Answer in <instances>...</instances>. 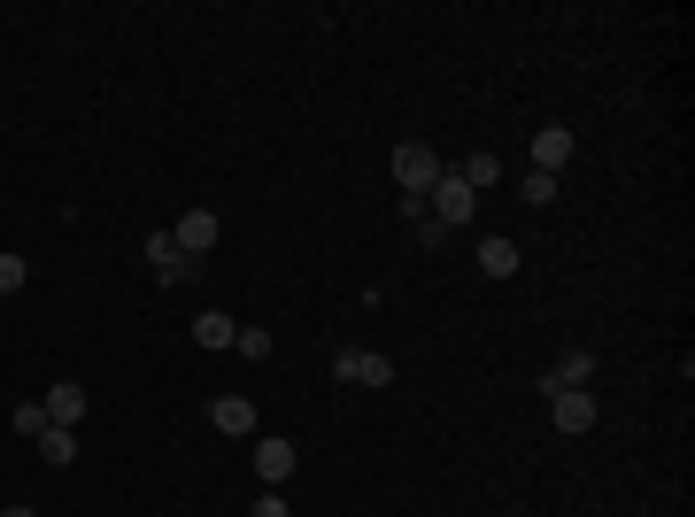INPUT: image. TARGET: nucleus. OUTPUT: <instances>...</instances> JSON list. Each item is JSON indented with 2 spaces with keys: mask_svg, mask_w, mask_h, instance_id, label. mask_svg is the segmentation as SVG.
I'll use <instances>...</instances> for the list:
<instances>
[{
  "mask_svg": "<svg viewBox=\"0 0 695 517\" xmlns=\"http://www.w3.org/2000/svg\"><path fill=\"white\" fill-rule=\"evenodd\" d=\"M441 178H449V163H441V155H433L425 140H402V148H394V185H402L410 201H425V193H433Z\"/></svg>",
  "mask_w": 695,
  "mask_h": 517,
  "instance_id": "obj_1",
  "label": "nucleus"
},
{
  "mask_svg": "<svg viewBox=\"0 0 695 517\" xmlns=\"http://www.w3.org/2000/svg\"><path fill=\"white\" fill-rule=\"evenodd\" d=\"M541 394H548V417H556V433H595L603 402H595L587 386H548V378H541Z\"/></svg>",
  "mask_w": 695,
  "mask_h": 517,
  "instance_id": "obj_2",
  "label": "nucleus"
},
{
  "mask_svg": "<svg viewBox=\"0 0 695 517\" xmlns=\"http://www.w3.org/2000/svg\"><path fill=\"white\" fill-rule=\"evenodd\" d=\"M425 209H433V224H441V232H456V224H472V216H480V193H472L464 178L449 171L441 185H433V193H425Z\"/></svg>",
  "mask_w": 695,
  "mask_h": 517,
  "instance_id": "obj_3",
  "label": "nucleus"
},
{
  "mask_svg": "<svg viewBox=\"0 0 695 517\" xmlns=\"http://www.w3.org/2000/svg\"><path fill=\"white\" fill-rule=\"evenodd\" d=\"M294 464H302V448H294V440L255 433V479H263V487H286V479H294Z\"/></svg>",
  "mask_w": 695,
  "mask_h": 517,
  "instance_id": "obj_4",
  "label": "nucleus"
},
{
  "mask_svg": "<svg viewBox=\"0 0 695 517\" xmlns=\"http://www.w3.org/2000/svg\"><path fill=\"white\" fill-rule=\"evenodd\" d=\"M171 240H178V255L193 263V255H209V247L224 240V224H216V209H185V216L171 224Z\"/></svg>",
  "mask_w": 695,
  "mask_h": 517,
  "instance_id": "obj_5",
  "label": "nucleus"
},
{
  "mask_svg": "<svg viewBox=\"0 0 695 517\" xmlns=\"http://www.w3.org/2000/svg\"><path fill=\"white\" fill-rule=\"evenodd\" d=\"M333 378L379 394V386H394V363H386V355H363V347H341V355H333Z\"/></svg>",
  "mask_w": 695,
  "mask_h": 517,
  "instance_id": "obj_6",
  "label": "nucleus"
},
{
  "mask_svg": "<svg viewBox=\"0 0 695 517\" xmlns=\"http://www.w3.org/2000/svg\"><path fill=\"white\" fill-rule=\"evenodd\" d=\"M39 409H47V425H70V433H78V425H85V409H93V394H85L78 378H62V386H47V394H39Z\"/></svg>",
  "mask_w": 695,
  "mask_h": 517,
  "instance_id": "obj_7",
  "label": "nucleus"
},
{
  "mask_svg": "<svg viewBox=\"0 0 695 517\" xmlns=\"http://www.w3.org/2000/svg\"><path fill=\"white\" fill-rule=\"evenodd\" d=\"M209 425H216L224 440H255V394H216V402H209Z\"/></svg>",
  "mask_w": 695,
  "mask_h": 517,
  "instance_id": "obj_8",
  "label": "nucleus"
},
{
  "mask_svg": "<svg viewBox=\"0 0 695 517\" xmlns=\"http://www.w3.org/2000/svg\"><path fill=\"white\" fill-rule=\"evenodd\" d=\"M572 148H580V140H572L564 124H541V132L525 140V155H533V171H541V178H556V171H564V163H572Z\"/></svg>",
  "mask_w": 695,
  "mask_h": 517,
  "instance_id": "obj_9",
  "label": "nucleus"
},
{
  "mask_svg": "<svg viewBox=\"0 0 695 517\" xmlns=\"http://www.w3.org/2000/svg\"><path fill=\"white\" fill-rule=\"evenodd\" d=\"M148 271H155L163 286H178V278H193V263L178 255V240H171V232H148Z\"/></svg>",
  "mask_w": 695,
  "mask_h": 517,
  "instance_id": "obj_10",
  "label": "nucleus"
},
{
  "mask_svg": "<svg viewBox=\"0 0 695 517\" xmlns=\"http://www.w3.org/2000/svg\"><path fill=\"white\" fill-rule=\"evenodd\" d=\"M587 378H595V347H564L548 363V386H587Z\"/></svg>",
  "mask_w": 695,
  "mask_h": 517,
  "instance_id": "obj_11",
  "label": "nucleus"
},
{
  "mask_svg": "<svg viewBox=\"0 0 695 517\" xmlns=\"http://www.w3.org/2000/svg\"><path fill=\"white\" fill-rule=\"evenodd\" d=\"M449 171L464 178L472 193H495V185H503V155H464V163H449Z\"/></svg>",
  "mask_w": 695,
  "mask_h": 517,
  "instance_id": "obj_12",
  "label": "nucleus"
},
{
  "mask_svg": "<svg viewBox=\"0 0 695 517\" xmlns=\"http://www.w3.org/2000/svg\"><path fill=\"white\" fill-rule=\"evenodd\" d=\"M480 271H487V278H518V240H503V232L480 240Z\"/></svg>",
  "mask_w": 695,
  "mask_h": 517,
  "instance_id": "obj_13",
  "label": "nucleus"
},
{
  "mask_svg": "<svg viewBox=\"0 0 695 517\" xmlns=\"http://www.w3.org/2000/svg\"><path fill=\"white\" fill-rule=\"evenodd\" d=\"M31 448H39V456H47L54 472H62V464H78V433H70V425H47V433H39Z\"/></svg>",
  "mask_w": 695,
  "mask_h": 517,
  "instance_id": "obj_14",
  "label": "nucleus"
},
{
  "mask_svg": "<svg viewBox=\"0 0 695 517\" xmlns=\"http://www.w3.org/2000/svg\"><path fill=\"white\" fill-rule=\"evenodd\" d=\"M232 333H240V325H232L224 310H201V317H193V341L201 347H232Z\"/></svg>",
  "mask_w": 695,
  "mask_h": 517,
  "instance_id": "obj_15",
  "label": "nucleus"
},
{
  "mask_svg": "<svg viewBox=\"0 0 695 517\" xmlns=\"http://www.w3.org/2000/svg\"><path fill=\"white\" fill-rule=\"evenodd\" d=\"M232 347H240L248 363H271V333H255V325H240V333H232Z\"/></svg>",
  "mask_w": 695,
  "mask_h": 517,
  "instance_id": "obj_16",
  "label": "nucleus"
},
{
  "mask_svg": "<svg viewBox=\"0 0 695 517\" xmlns=\"http://www.w3.org/2000/svg\"><path fill=\"white\" fill-rule=\"evenodd\" d=\"M16 433L39 440V433H47V409H39V402H16Z\"/></svg>",
  "mask_w": 695,
  "mask_h": 517,
  "instance_id": "obj_17",
  "label": "nucleus"
},
{
  "mask_svg": "<svg viewBox=\"0 0 695 517\" xmlns=\"http://www.w3.org/2000/svg\"><path fill=\"white\" fill-rule=\"evenodd\" d=\"M525 201H533V209H548V201H556V178H541V171H525V185H518Z\"/></svg>",
  "mask_w": 695,
  "mask_h": 517,
  "instance_id": "obj_18",
  "label": "nucleus"
},
{
  "mask_svg": "<svg viewBox=\"0 0 695 517\" xmlns=\"http://www.w3.org/2000/svg\"><path fill=\"white\" fill-rule=\"evenodd\" d=\"M23 278H31V263H23V255H0V294H16Z\"/></svg>",
  "mask_w": 695,
  "mask_h": 517,
  "instance_id": "obj_19",
  "label": "nucleus"
},
{
  "mask_svg": "<svg viewBox=\"0 0 695 517\" xmlns=\"http://www.w3.org/2000/svg\"><path fill=\"white\" fill-rule=\"evenodd\" d=\"M248 517H294V510H286V495H279V487H263V495H255V510H248Z\"/></svg>",
  "mask_w": 695,
  "mask_h": 517,
  "instance_id": "obj_20",
  "label": "nucleus"
},
{
  "mask_svg": "<svg viewBox=\"0 0 695 517\" xmlns=\"http://www.w3.org/2000/svg\"><path fill=\"white\" fill-rule=\"evenodd\" d=\"M0 517H39V510H31V503H16V510H0Z\"/></svg>",
  "mask_w": 695,
  "mask_h": 517,
  "instance_id": "obj_21",
  "label": "nucleus"
}]
</instances>
